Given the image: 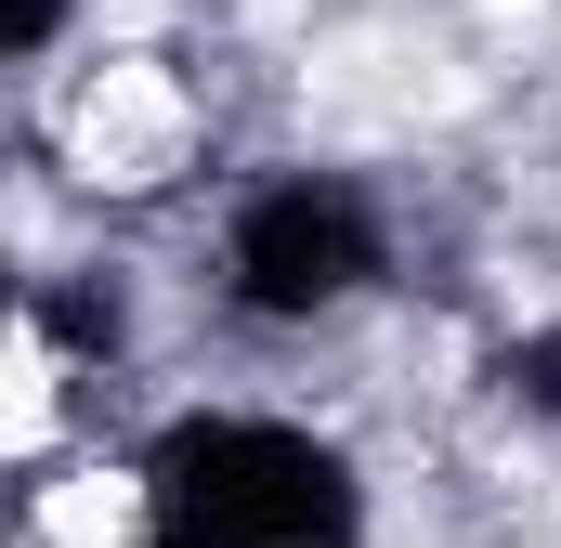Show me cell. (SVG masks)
<instances>
[{
  "label": "cell",
  "instance_id": "obj_1",
  "mask_svg": "<svg viewBox=\"0 0 561 548\" xmlns=\"http://www.w3.org/2000/svg\"><path fill=\"white\" fill-rule=\"evenodd\" d=\"M79 170L92 183H170V157H183V92L157 79V66H105L92 92H79Z\"/></svg>",
  "mask_w": 561,
  "mask_h": 548
},
{
  "label": "cell",
  "instance_id": "obj_2",
  "mask_svg": "<svg viewBox=\"0 0 561 548\" xmlns=\"http://www.w3.org/2000/svg\"><path fill=\"white\" fill-rule=\"evenodd\" d=\"M131 523H144L131 470H79V483L39 496V548H131Z\"/></svg>",
  "mask_w": 561,
  "mask_h": 548
},
{
  "label": "cell",
  "instance_id": "obj_3",
  "mask_svg": "<svg viewBox=\"0 0 561 548\" xmlns=\"http://www.w3.org/2000/svg\"><path fill=\"white\" fill-rule=\"evenodd\" d=\"M0 431H13V444L53 431V353H39V340H13V406H0Z\"/></svg>",
  "mask_w": 561,
  "mask_h": 548
},
{
  "label": "cell",
  "instance_id": "obj_4",
  "mask_svg": "<svg viewBox=\"0 0 561 548\" xmlns=\"http://www.w3.org/2000/svg\"><path fill=\"white\" fill-rule=\"evenodd\" d=\"M483 13H496V26H523V13H549V0H483Z\"/></svg>",
  "mask_w": 561,
  "mask_h": 548
}]
</instances>
